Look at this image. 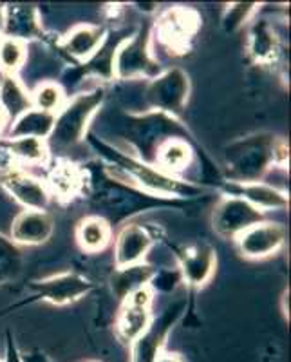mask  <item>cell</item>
I'll return each mask as SVG.
<instances>
[{
    "label": "cell",
    "mask_w": 291,
    "mask_h": 362,
    "mask_svg": "<svg viewBox=\"0 0 291 362\" xmlns=\"http://www.w3.org/2000/svg\"><path fill=\"white\" fill-rule=\"evenodd\" d=\"M82 167L85 174L82 196L95 209V216L105 219L112 228L132 221V218L148 210H183L194 203L150 196L132 185L116 167L102 160L89 161Z\"/></svg>",
    "instance_id": "cell-1"
},
{
    "label": "cell",
    "mask_w": 291,
    "mask_h": 362,
    "mask_svg": "<svg viewBox=\"0 0 291 362\" xmlns=\"http://www.w3.org/2000/svg\"><path fill=\"white\" fill-rule=\"evenodd\" d=\"M85 140L98 153L100 160L116 167L132 185L150 196L163 199H179V202H196L212 190L201 183H194V181L165 173L154 163H147L136 158L134 154L119 151L107 141L100 140L95 132L89 131Z\"/></svg>",
    "instance_id": "cell-2"
},
{
    "label": "cell",
    "mask_w": 291,
    "mask_h": 362,
    "mask_svg": "<svg viewBox=\"0 0 291 362\" xmlns=\"http://www.w3.org/2000/svg\"><path fill=\"white\" fill-rule=\"evenodd\" d=\"M112 132L119 138V151L154 163L158 148L168 140H185L194 145V134L179 118L160 111H121L111 122ZM111 145V144H109Z\"/></svg>",
    "instance_id": "cell-3"
},
{
    "label": "cell",
    "mask_w": 291,
    "mask_h": 362,
    "mask_svg": "<svg viewBox=\"0 0 291 362\" xmlns=\"http://www.w3.org/2000/svg\"><path fill=\"white\" fill-rule=\"evenodd\" d=\"M279 136L261 131L242 136L222 151L221 181L232 183H251L264 181V177L277 167L275 165V145Z\"/></svg>",
    "instance_id": "cell-4"
},
{
    "label": "cell",
    "mask_w": 291,
    "mask_h": 362,
    "mask_svg": "<svg viewBox=\"0 0 291 362\" xmlns=\"http://www.w3.org/2000/svg\"><path fill=\"white\" fill-rule=\"evenodd\" d=\"M107 100V87L103 83L78 90L76 95L66 100L60 111L54 115V125L47 138V147L53 153H66L85 141L89 127L95 116Z\"/></svg>",
    "instance_id": "cell-5"
},
{
    "label": "cell",
    "mask_w": 291,
    "mask_h": 362,
    "mask_svg": "<svg viewBox=\"0 0 291 362\" xmlns=\"http://www.w3.org/2000/svg\"><path fill=\"white\" fill-rule=\"evenodd\" d=\"M114 80L136 82L150 80L163 71L158 58L152 53V21L143 22L134 33L119 44L114 54Z\"/></svg>",
    "instance_id": "cell-6"
},
{
    "label": "cell",
    "mask_w": 291,
    "mask_h": 362,
    "mask_svg": "<svg viewBox=\"0 0 291 362\" xmlns=\"http://www.w3.org/2000/svg\"><path fill=\"white\" fill-rule=\"evenodd\" d=\"M190 76L181 67H167L158 76L143 82L136 111H160L179 116L190 98Z\"/></svg>",
    "instance_id": "cell-7"
},
{
    "label": "cell",
    "mask_w": 291,
    "mask_h": 362,
    "mask_svg": "<svg viewBox=\"0 0 291 362\" xmlns=\"http://www.w3.org/2000/svg\"><path fill=\"white\" fill-rule=\"evenodd\" d=\"M201 29V15L186 6H170L158 11L152 21V38L174 57H183L192 49L197 33Z\"/></svg>",
    "instance_id": "cell-8"
},
{
    "label": "cell",
    "mask_w": 291,
    "mask_h": 362,
    "mask_svg": "<svg viewBox=\"0 0 291 362\" xmlns=\"http://www.w3.org/2000/svg\"><path fill=\"white\" fill-rule=\"evenodd\" d=\"M31 296L25 303H49L54 306L73 305L95 290V283L78 272H62L45 279L33 281L28 286Z\"/></svg>",
    "instance_id": "cell-9"
},
{
    "label": "cell",
    "mask_w": 291,
    "mask_h": 362,
    "mask_svg": "<svg viewBox=\"0 0 291 362\" xmlns=\"http://www.w3.org/2000/svg\"><path fill=\"white\" fill-rule=\"evenodd\" d=\"M189 308L185 299L176 300L163 310L160 315L152 317L150 325L141 337L131 344V362H154L165 351L168 337L172 334L174 326L179 322L183 313Z\"/></svg>",
    "instance_id": "cell-10"
},
{
    "label": "cell",
    "mask_w": 291,
    "mask_h": 362,
    "mask_svg": "<svg viewBox=\"0 0 291 362\" xmlns=\"http://www.w3.org/2000/svg\"><path fill=\"white\" fill-rule=\"evenodd\" d=\"M266 214L263 210H259L247 199L237 198V196H226L222 194L219 202L215 203L212 210V228L221 239H230L234 241L239 234L264 221Z\"/></svg>",
    "instance_id": "cell-11"
},
{
    "label": "cell",
    "mask_w": 291,
    "mask_h": 362,
    "mask_svg": "<svg viewBox=\"0 0 291 362\" xmlns=\"http://www.w3.org/2000/svg\"><path fill=\"white\" fill-rule=\"evenodd\" d=\"M174 255H176L181 281L190 290H201L215 274L218 254L215 248L206 241L174 247Z\"/></svg>",
    "instance_id": "cell-12"
},
{
    "label": "cell",
    "mask_w": 291,
    "mask_h": 362,
    "mask_svg": "<svg viewBox=\"0 0 291 362\" xmlns=\"http://www.w3.org/2000/svg\"><path fill=\"white\" fill-rule=\"evenodd\" d=\"M286 238L287 230L283 223L264 219L239 234L234 245L241 257L261 261L277 254L286 245Z\"/></svg>",
    "instance_id": "cell-13"
},
{
    "label": "cell",
    "mask_w": 291,
    "mask_h": 362,
    "mask_svg": "<svg viewBox=\"0 0 291 362\" xmlns=\"http://www.w3.org/2000/svg\"><path fill=\"white\" fill-rule=\"evenodd\" d=\"M0 187L22 206V210H47L53 199L44 180L24 167H15L9 173L0 174Z\"/></svg>",
    "instance_id": "cell-14"
},
{
    "label": "cell",
    "mask_w": 291,
    "mask_h": 362,
    "mask_svg": "<svg viewBox=\"0 0 291 362\" xmlns=\"http://www.w3.org/2000/svg\"><path fill=\"white\" fill-rule=\"evenodd\" d=\"M156 241L158 235L150 226L136 221L121 225L114 239V268L143 263Z\"/></svg>",
    "instance_id": "cell-15"
},
{
    "label": "cell",
    "mask_w": 291,
    "mask_h": 362,
    "mask_svg": "<svg viewBox=\"0 0 291 362\" xmlns=\"http://www.w3.org/2000/svg\"><path fill=\"white\" fill-rule=\"evenodd\" d=\"M45 187L51 198L60 203H71L83 194L85 174L83 167L66 158H51L45 167Z\"/></svg>",
    "instance_id": "cell-16"
},
{
    "label": "cell",
    "mask_w": 291,
    "mask_h": 362,
    "mask_svg": "<svg viewBox=\"0 0 291 362\" xmlns=\"http://www.w3.org/2000/svg\"><path fill=\"white\" fill-rule=\"evenodd\" d=\"M247 53L259 67L279 66L283 57L280 37L268 18H251L247 37Z\"/></svg>",
    "instance_id": "cell-17"
},
{
    "label": "cell",
    "mask_w": 291,
    "mask_h": 362,
    "mask_svg": "<svg viewBox=\"0 0 291 362\" xmlns=\"http://www.w3.org/2000/svg\"><path fill=\"white\" fill-rule=\"evenodd\" d=\"M54 232L49 210H20L11 223L9 239L17 247H38L47 243Z\"/></svg>",
    "instance_id": "cell-18"
},
{
    "label": "cell",
    "mask_w": 291,
    "mask_h": 362,
    "mask_svg": "<svg viewBox=\"0 0 291 362\" xmlns=\"http://www.w3.org/2000/svg\"><path fill=\"white\" fill-rule=\"evenodd\" d=\"M107 28L100 24H76L60 38L58 51L66 54L71 62H87L90 57H95L107 38Z\"/></svg>",
    "instance_id": "cell-19"
},
{
    "label": "cell",
    "mask_w": 291,
    "mask_h": 362,
    "mask_svg": "<svg viewBox=\"0 0 291 362\" xmlns=\"http://www.w3.org/2000/svg\"><path fill=\"white\" fill-rule=\"evenodd\" d=\"M222 194L226 196H237L247 199L264 214L270 210H286L290 206V196L286 190H280L273 183L268 181H251V183H232V181H221L219 183Z\"/></svg>",
    "instance_id": "cell-20"
},
{
    "label": "cell",
    "mask_w": 291,
    "mask_h": 362,
    "mask_svg": "<svg viewBox=\"0 0 291 362\" xmlns=\"http://www.w3.org/2000/svg\"><path fill=\"white\" fill-rule=\"evenodd\" d=\"M45 35L42 25L40 11L33 4H9L6 6L4 37L15 38L24 44L42 40Z\"/></svg>",
    "instance_id": "cell-21"
},
{
    "label": "cell",
    "mask_w": 291,
    "mask_h": 362,
    "mask_svg": "<svg viewBox=\"0 0 291 362\" xmlns=\"http://www.w3.org/2000/svg\"><path fill=\"white\" fill-rule=\"evenodd\" d=\"M152 317H154L152 308H145V306L132 305L129 300H124L114 321L118 341L127 346V348H131L132 342L141 337L145 329L148 328Z\"/></svg>",
    "instance_id": "cell-22"
},
{
    "label": "cell",
    "mask_w": 291,
    "mask_h": 362,
    "mask_svg": "<svg viewBox=\"0 0 291 362\" xmlns=\"http://www.w3.org/2000/svg\"><path fill=\"white\" fill-rule=\"evenodd\" d=\"M0 109L9 118V124L25 111L33 109L31 90L24 86L18 74H9L0 71Z\"/></svg>",
    "instance_id": "cell-23"
},
{
    "label": "cell",
    "mask_w": 291,
    "mask_h": 362,
    "mask_svg": "<svg viewBox=\"0 0 291 362\" xmlns=\"http://www.w3.org/2000/svg\"><path fill=\"white\" fill-rule=\"evenodd\" d=\"M156 272L158 268L148 264L147 261L132 264V267L114 268L111 277L112 293H114L116 299L124 303L132 292L143 288V286H148L150 281L154 279V276H156Z\"/></svg>",
    "instance_id": "cell-24"
},
{
    "label": "cell",
    "mask_w": 291,
    "mask_h": 362,
    "mask_svg": "<svg viewBox=\"0 0 291 362\" xmlns=\"http://www.w3.org/2000/svg\"><path fill=\"white\" fill-rule=\"evenodd\" d=\"M76 243L87 254H100L105 250L112 241V226L105 219L90 214L76 223L74 230Z\"/></svg>",
    "instance_id": "cell-25"
},
{
    "label": "cell",
    "mask_w": 291,
    "mask_h": 362,
    "mask_svg": "<svg viewBox=\"0 0 291 362\" xmlns=\"http://www.w3.org/2000/svg\"><path fill=\"white\" fill-rule=\"evenodd\" d=\"M2 145L9 151L20 167H47L51 161V151L47 141L40 138H0Z\"/></svg>",
    "instance_id": "cell-26"
},
{
    "label": "cell",
    "mask_w": 291,
    "mask_h": 362,
    "mask_svg": "<svg viewBox=\"0 0 291 362\" xmlns=\"http://www.w3.org/2000/svg\"><path fill=\"white\" fill-rule=\"evenodd\" d=\"M54 125V115L29 109L9 124L6 138H40L47 141Z\"/></svg>",
    "instance_id": "cell-27"
},
{
    "label": "cell",
    "mask_w": 291,
    "mask_h": 362,
    "mask_svg": "<svg viewBox=\"0 0 291 362\" xmlns=\"http://www.w3.org/2000/svg\"><path fill=\"white\" fill-rule=\"evenodd\" d=\"M194 156L192 144L185 140H168L158 148L156 158H154V165L160 167L161 170L168 174H177L181 170H185L190 165Z\"/></svg>",
    "instance_id": "cell-28"
},
{
    "label": "cell",
    "mask_w": 291,
    "mask_h": 362,
    "mask_svg": "<svg viewBox=\"0 0 291 362\" xmlns=\"http://www.w3.org/2000/svg\"><path fill=\"white\" fill-rule=\"evenodd\" d=\"M66 89H64L62 83L54 82V80H42L31 90V103H33V107L38 109V111L51 112V115H57L60 111V107L66 103Z\"/></svg>",
    "instance_id": "cell-29"
},
{
    "label": "cell",
    "mask_w": 291,
    "mask_h": 362,
    "mask_svg": "<svg viewBox=\"0 0 291 362\" xmlns=\"http://www.w3.org/2000/svg\"><path fill=\"white\" fill-rule=\"evenodd\" d=\"M28 62V44L15 38H0V71L18 74Z\"/></svg>",
    "instance_id": "cell-30"
},
{
    "label": "cell",
    "mask_w": 291,
    "mask_h": 362,
    "mask_svg": "<svg viewBox=\"0 0 291 362\" xmlns=\"http://www.w3.org/2000/svg\"><path fill=\"white\" fill-rule=\"evenodd\" d=\"M22 270V254L8 235L0 232V286L17 279Z\"/></svg>",
    "instance_id": "cell-31"
},
{
    "label": "cell",
    "mask_w": 291,
    "mask_h": 362,
    "mask_svg": "<svg viewBox=\"0 0 291 362\" xmlns=\"http://www.w3.org/2000/svg\"><path fill=\"white\" fill-rule=\"evenodd\" d=\"M261 8L255 2H235V4H228L225 9V15H222L221 25L225 29V33H235L244 24L254 18V15L257 13V9Z\"/></svg>",
    "instance_id": "cell-32"
},
{
    "label": "cell",
    "mask_w": 291,
    "mask_h": 362,
    "mask_svg": "<svg viewBox=\"0 0 291 362\" xmlns=\"http://www.w3.org/2000/svg\"><path fill=\"white\" fill-rule=\"evenodd\" d=\"M4 362H24L22 361V354L18 351L17 344H15V339L11 337V334L8 332L6 335V358Z\"/></svg>",
    "instance_id": "cell-33"
},
{
    "label": "cell",
    "mask_w": 291,
    "mask_h": 362,
    "mask_svg": "<svg viewBox=\"0 0 291 362\" xmlns=\"http://www.w3.org/2000/svg\"><path fill=\"white\" fill-rule=\"evenodd\" d=\"M22 361L24 362H53V361H49V358L45 357L44 354H42V351H33V354H25V355H22Z\"/></svg>",
    "instance_id": "cell-34"
},
{
    "label": "cell",
    "mask_w": 291,
    "mask_h": 362,
    "mask_svg": "<svg viewBox=\"0 0 291 362\" xmlns=\"http://www.w3.org/2000/svg\"><path fill=\"white\" fill-rule=\"evenodd\" d=\"M154 362H185V361H183V357H181L179 354H170V351H163V354H161L160 357H158Z\"/></svg>",
    "instance_id": "cell-35"
},
{
    "label": "cell",
    "mask_w": 291,
    "mask_h": 362,
    "mask_svg": "<svg viewBox=\"0 0 291 362\" xmlns=\"http://www.w3.org/2000/svg\"><path fill=\"white\" fill-rule=\"evenodd\" d=\"M8 127H9V118L6 116V112L0 109V138H2V136H6Z\"/></svg>",
    "instance_id": "cell-36"
},
{
    "label": "cell",
    "mask_w": 291,
    "mask_h": 362,
    "mask_svg": "<svg viewBox=\"0 0 291 362\" xmlns=\"http://www.w3.org/2000/svg\"><path fill=\"white\" fill-rule=\"evenodd\" d=\"M4 17H6V4H0V38L4 37Z\"/></svg>",
    "instance_id": "cell-37"
},
{
    "label": "cell",
    "mask_w": 291,
    "mask_h": 362,
    "mask_svg": "<svg viewBox=\"0 0 291 362\" xmlns=\"http://www.w3.org/2000/svg\"><path fill=\"white\" fill-rule=\"evenodd\" d=\"M0 362H4V361H2V358H0Z\"/></svg>",
    "instance_id": "cell-38"
}]
</instances>
